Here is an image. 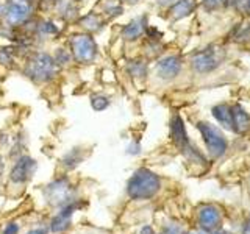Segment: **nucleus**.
Here are the masks:
<instances>
[{"label":"nucleus","instance_id":"obj_30","mask_svg":"<svg viewBox=\"0 0 250 234\" xmlns=\"http://www.w3.org/2000/svg\"><path fill=\"white\" fill-rule=\"evenodd\" d=\"M156 3L160 6H170L175 3V0H156Z\"/></svg>","mask_w":250,"mask_h":234},{"label":"nucleus","instance_id":"obj_15","mask_svg":"<svg viewBox=\"0 0 250 234\" xmlns=\"http://www.w3.org/2000/svg\"><path fill=\"white\" fill-rule=\"evenodd\" d=\"M195 6H197V2H195V0H175V3L170 5V8H169V16L174 20H180V19L188 18L189 14H192Z\"/></svg>","mask_w":250,"mask_h":234},{"label":"nucleus","instance_id":"obj_25","mask_svg":"<svg viewBox=\"0 0 250 234\" xmlns=\"http://www.w3.org/2000/svg\"><path fill=\"white\" fill-rule=\"evenodd\" d=\"M203 6H205V10L208 11H214V10H219V8L222 6H227V0H203Z\"/></svg>","mask_w":250,"mask_h":234},{"label":"nucleus","instance_id":"obj_16","mask_svg":"<svg viewBox=\"0 0 250 234\" xmlns=\"http://www.w3.org/2000/svg\"><path fill=\"white\" fill-rule=\"evenodd\" d=\"M211 113H213L214 119L222 125L225 130H231L233 131V127H231V108L227 106V105H216L211 109Z\"/></svg>","mask_w":250,"mask_h":234},{"label":"nucleus","instance_id":"obj_37","mask_svg":"<svg viewBox=\"0 0 250 234\" xmlns=\"http://www.w3.org/2000/svg\"><path fill=\"white\" fill-rule=\"evenodd\" d=\"M213 234H224V233H221V231H213Z\"/></svg>","mask_w":250,"mask_h":234},{"label":"nucleus","instance_id":"obj_9","mask_svg":"<svg viewBox=\"0 0 250 234\" xmlns=\"http://www.w3.org/2000/svg\"><path fill=\"white\" fill-rule=\"evenodd\" d=\"M36 172V161L30 156H21L10 170V181L14 184H23Z\"/></svg>","mask_w":250,"mask_h":234},{"label":"nucleus","instance_id":"obj_17","mask_svg":"<svg viewBox=\"0 0 250 234\" xmlns=\"http://www.w3.org/2000/svg\"><path fill=\"white\" fill-rule=\"evenodd\" d=\"M78 23L82 25V28H84L88 33H94V31H99L102 27H104V20L97 14V13H88L83 18H80Z\"/></svg>","mask_w":250,"mask_h":234},{"label":"nucleus","instance_id":"obj_26","mask_svg":"<svg viewBox=\"0 0 250 234\" xmlns=\"http://www.w3.org/2000/svg\"><path fill=\"white\" fill-rule=\"evenodd\" d=\"M19 233V225L18 223H8L3 230V234H18Z\"/></svg>","mask_w":250,"mask_h":234},{"label":"nucleus","instance_id":"obj_7","mask_svg":"<svg viewBox=\"0 0 250 234\" xmlns=\"http://www.w3.org/2000/svg\"><path fill=\"white\" fill-rule=\"evenodd\" d=\"M45 200L53 206H62L67 203L74 201V187L69 183L67 178H58L52 181L49 186L44 189Z\"/></svg>","mask_w":250,"mask_h":234},{"label":"nucleus","instance_id":"obj_36","mask_svg":"<svg viewBox=\"0 0 250 234\" xmlns=\"http://www.w3.org/2000/svg\"><path fill=\"white\" fill-rule=\"evenodd\" d=\"M239 2H241V0H227V6H229V5H234V6H238V5H239Z\"/></svg>","mask_w":250,"mask_h":234},{"label":"nucleus","instance_id":"obj_19","mask_svg":"<svg viewBox=\"0 0 250 234\" xmlns=\"http://www.w3.org/2000/svg\"><path fill=\"white\" fill-rule=\"evenodd\" d=\"M82 159H83V155H82V150L80 148H72L69 153H66V156L62 158V166H64L67 170H72V169H75L78 164L82 162Z\"/></svg>","mask_w":250,"mask_h":234},{"label":"nucleus","instance_id":"obj_13","mask_svg":"<svg viewBox=\"0 0 250 234\" xmlns=\"http://www.w3.org/2000/svg\"><path fill=\"white\" fill-rule=\"evenodd\" d=\"M170 137H172L174 144L180 148V150H182V148L188 142H189V137H188L185 122H183V119L178 114H175L174 117H172V120H170Z\"/></svg>","mask_w":250,"mask_h":234},{"label":"nucleus","instance_id":"obj_2","mask_svg":"<svg viewBox=\"0 0 250 234\" xmlns=\"http://www.w3.org/2000/svg\"><path fill=\"white\" fill-rule=\"evenodd\" d=\"M58 69L60 67L57 66V62H55L50 53L35 52L27 59L23 72L35 83H49L57 77Z\"/></svg>","mask_w":250,"mask_h":234},{"label":"nucleus","instance_id":"obj_29","mask_svg":"<svg viewBox=\"0 0 250 234\" xmlns=\"http://www.w3.org/2000/svg\"><path fill=\"white\" fill-rule=\"evenodd\" d=\"M161 234H182V231H180V228H177V226H167Z\"/></svg>","mask_w":250,"mask_h":234},{"label":"nucleus","instance_id":"obj_28","mask_svg":"<svg viewBox=\"0 0 250 234\" xmlns=\"http://www.w3.org/2000/svg\"><path fill=\"white\" fill-rule=\"evenodd\" d=\"M141 152V145L138 144V142H135V144H131L130 147H128V155H138Z\"/></svg>","mask_w":250,"mask_h":234},{"label":"nucleus","instance_id":"obj_11","mask_svg":"<svg viewBox=\"0 0 250 234\" xmlns=\"http://www.w3.org/2000/svg\"><path fill=\"white\" fill-rule=\"evenodd\" d=\"M78 208H80V205H78L77 201L67 203V205L58 213V215H55V218L52 220V223H50L52 231L53 233H62V231H66L69 226H70V218H72L74 213H75Z\"/></svg>","mask_w":250,"mask_h":234},{"label":"nucleus","instance_id":"obj_34","mask_svg":"<svg viewBox=\"0 0 250 234\" xmlns=\"http://www.w3.org/2000/svg\"><path fill=\"white\" fill-rule=\"evenodd\" d=\"M242 234H250V218L247 220L246 226H244V231H242Z\"/></svg>","mask_w":250,"mask_h":234},{"label":"nucleus","instance_id":"obj_10","mask_svg":"<svg viewBox=\"0 0 250 234\" xmlns=\"http://www.w3.org/2000/svg\"><path fill=\"white\" fill-rule=\"evenodd\" d=\"M182 67H183V61L178 55H167V57L161 58L156 62L155 70L156 75L163 78V80H172V78L180 75Z\"/></svg>","mask_w":250,"mask_h":234},{"label":"nucleus","instance_id":"obj_27","mask_svg":"<svg viewBox=\"0 0 250 234\" xmlns=\"http://www.w3.org/2000/svg\"><path fill=\"white\" fill-rule=\"evenodd\" d=\"M238 6H241V10L246 14H250V0H241Z\"/></svg>","mask_w":250,"mask_h":234},{"label":"nucleus","instance_id":"obj_12","mask_svg":"<svg viewBox=\"0 0 250 234\" xmlns=\"http://www.w3.org/2000/svg\"><path fill=\"white\" fill-rule=\"evenodd\" d=\"M147 30V18L146 16H141V18H136L130 20L127 25L122 28V38L125 41H138V39L146 33Z\"/></svg>","mask_w":250,"mask_h":234},{"label":"nucleus","instance_id":"obj_8","mask_svg":"<svg viewBox=\"0 0 250 234\" xmlns=\"http://www.w3.org/2000/svg\"><path fill=\"white\" fill-rule=\"evenodd\" d=\"M197 222L203 231L213 233L222 222V213L216 205H202L197 211Z\"/></svg>","mask_w":250,"mask_h":234},{"label":"nucleus","instance_id":"obj_33","mask_svg":"<svg viewBox=\"0 0 250 234\" xmlns=\"http://www.w3.org/2000/svg\"><path fill=\"white\" fill-rule=\"evenodd\" d=\"M141 234H155V233L152 230V226H144V228L141 230Z\"/></svg>","mask_w":250,"mask_h":234},{"label":"nucleus","instance_id":"obj_3","mask_svg":"<svg viewBox=\"0 0 250 234\" xmlns=\"http://www.w3.org/2000/svg\"><path fill=\"white\" fill-rule=\"evenodd\" d=\"M69 52L78 64H91L99 55V47L91 33H75L69 38Z\"/></svg>","mask_w":250,"mask_h":234},{"label":"nucleus","instance_id":"obj_22","mask_svg":"<svg viewBox=\"0 0 250 234\" xmlns=\"http://www.w3.org/2000/svg\"><path fill=\"white\" fill-rule=\"evenodd\" d=\"M53 57V59H55V62H57V66L58 67H61V66H67V64H70L74 59H72V55H70V52L69 50H66V49H57L55 50V55H52Z\"/></svg>","mask_w":250,"mask_h":234},{"label":"nucleus","instance_id":"obj_31","mask_svg":"<svg viewBox=\"0 0 250 234\" xmlns=\"http://www.w3.org/2000/svg\"><path fill=\"white\" fill-rule=\"evenodd\" d=\"M6 16V2H0V19H5Z\"/></svg>","mask_w":250,"mask_h":234},{"label":"nucleus","instance_id":"obj_18","mask_svg":"<svg viewBox=\"0 0 250 234\" xmlns=\"http://www.w3.org/2000/svg\"><path fill=\"white\" fill-rule=\"evenodd\" d=\"M182 153L186 156V159H188V161H191V162H195V164H205V162H207L205 156H203V155L197 150V147H194V145L191 144V140L182 148Z\"/></svg>","mask_w":250,"mask_h":234},{"label":"nucleus","instance_id":"obj_6","mask_svg":"<svg viewBox=\"0 0 250 234\" xmlns=\"http://www.w3.org/2000/svg\"><path fill=\"white\" fill-rule=\"evenodd\" d=\"M197 130L200 131V135L203 137V142H205L208 148V153L213 158H221L227 152V148H229V142H227L222 133L208 122H199Z\"/></svg>","mask_w":250,"mask_h":234},{"label":"nucleus","instance_id":"obj_32","mask_svg":"<svg viewBox=\"0 0 250 234\" xmlns=\"http://www.w3.org/2000/svg\"><path fill=\"white\" fill-rule=\"evenodd\" d=\"M47 233H49V230H47V228H35V230L28 231L27 234H47Z\"/></svg>","mask_w":250,"mask_h":234},{"label":"nucleus","instance_id":"obj_21","mask_svg":"<svg viewBox=\"0 0 250 234\" xmlns=\"http://www.w3.org/2000/svg\"><path fill=\"white\" fill-rule=\"evenodd\" d=\"M109 103H111V101H109V98L104 96V94H94V96H91V108L97 113L105 111L109 106Z\"/></svg>","mask_w":250,"mask_h":234},{"label":"nucleus","instance_id":"obj_5","mask_svg":"<svg viewBox=\"0 0 250 234\" xmlns=\"http://www.w3.org/2000/svg\"><path fill=\"white\" fill-rule=\"evenodd\" d=\"M36 0H6V16L5 22L8 27H22L28 22L33 14Z\"/></svg>","mask_w":250,"mask_h":234},{"label":"nucleus","instance_id":"obj_1","mask_svg":"<svg viewBox=\"0 0 250 234\" xmlns=\"http://www.w3.org/2000/svg\"><path fill=\"white\" fill-rule=\"evenodd\" d=\"M161 179L146 167L138 169L127 183V194L131 200H150L158 194Z\"/></svg>","mask_w":250,"mask_h":234},{"label":"nucleus","instance_id":"obj_23","mask_svg":"<svg viewBox=\"0 0 250 234\" xmlns=\"http://www.w3.org/2000/svg\"><path fill=\"white\" fill-rule=\"evenodd\" d=\"M36 31H38L39 35L53 36V35H58L60 33V28L55 25V22H52V20H42V22H39Z\"/></svg>","mask_w":250,"mask_h":234},{"label":"nucleus","instance_id":"obj_24","mask_svg":"<svg viewBox=\"0 0 250 234\" xmlns=\"http://www.w3.org/2000/svg\"><path fill=\"white\" fill-rule=\"evenodd\" d=\"M14 62V50L13 49H0V64L8 66Z\"/></svg>","mask_w":250,"mask_h":234},{"label":"nucleus","instance_id":"obj_4","mask_svg":"<svg viewBox=\"0 0 250 234\" xmlns=\"http://www.w3.org/2000/svg\"><path fill=\"white\" fill-rule=\"evenodd\" d=\"M225 57V52L216 45H209L207 49L197 52L191 59V66L197 74H209L216 70Z\"/></svg>","mask_w":250,"mask_h":234},{"label":"nucleus","instance_id":"obj_14","mask_svg":"<svg viewBox=\"0 0 250 234\" xmlns=\"http://www.w3.org/2000/svg\"><path fill=\"white\" fill-rule=\"evenodd\" d=\"M231 127L234 133H246L250 130V116L241 105L231 106Z\"/></svg>","mask_w":250,"mask_h":234},{"label":"nucleus","instance_id":"obj_35","mask_svg":"<svg viewBox=\"0 0 250 234\" xmlns=\"http://www.w3.org/2000/svg\"><path fill=\"white\" fill-rule=\"evenodd\" d=\"M121 3H128V5H135V3H138L139 0H119Z\"/></svg>","mask_w":250,"mask_h":234},{"label":"nucleus","instance_id":"obj_20","mask_svg":"<svg viewBox=\"0 0 250 234\" xmlns=\"http://www.w3.org/2000/svg\"><path fill=\"white\" fill-rule=\"evenodd\" d=\"M127 70L133 78H144L147 75V64L141 59H133L128 62Z\"/></svg>","mask_w":250,"mask_h":234}]
</instances>
